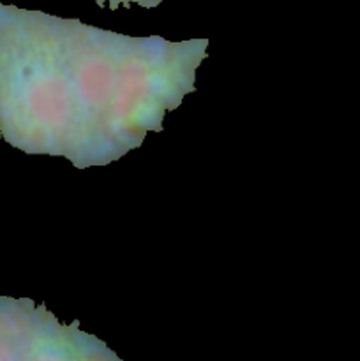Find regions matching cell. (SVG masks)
I'll use <instances>...</instances> for the list:
<instances>
[{
  "label": "cell",
  "instance_id": "6da1fadb",
  "mask_svg": "<svg viewBox=\"0 0 360 361\" xmlns=\"http://www.w3.org/2000/svg\"><path fill=\"white\" fill-rule=\"evenodd\" d=\"M208 44L131 37L0 2V137L78 169L112 164L196 92Z\"/></svg>",
  "mask_w": 360,
  "mask_h": 361
},
{
  "label": "cell",
  "instance_id": "7a4b0ae2",
  "mask_svg": "<svg viewBox=\"0 0 360 361\" xmlns=\"http://www.w3.org/2000/svg\"><path fill=\"white\" fill-rule=\"evenodd\" d=\"M120 361L94 335L28 298L0 296V361Z\"/></svg>",
  "mask_w": 360,
  "mask_h": 361
},
{
  "label": "cell",
  "instance_id": "3957f363",
  "mask_svg": "<svg viewBox=\"0 0 360 361\" xmlns=\"http://www.w3.org/2000/svg\"><path fill=\"white\" fill-rule=\"evenodd\" d=\"M95 2L99 4V6H108L109 9H113V11H116L119 9V7H129V6H133V4H138V6H141V7H155V6H159V4L162 2V0H95Z\"/></svg>",
  "mask_w": 360,
  "mask_h": 361
}]
</instances>
